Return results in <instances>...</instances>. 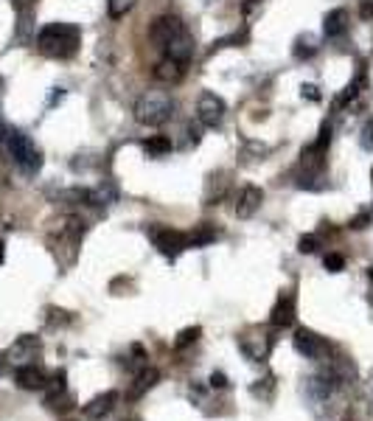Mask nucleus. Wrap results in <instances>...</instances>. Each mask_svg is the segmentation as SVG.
Instances as JSON below:
<instances>
[{"mask_svg": "<svg viewBox=\"0 0 373 421\" xmlns=\"http://www.w3.org/2000/svg\"><path fill=\"white\" fill-rule=\"evenodd\" d=\"M79 45H82V28L73 23H48L37 34V48L53 59L73 56L79 51Z\"/></svg>", "mask_w": 373, "mask_h": 421, "instance_id": "1", "label": "nucleus"}, {"mask_svg": "<svg viewBox=\"0 0 373 421\" xmlns=\"http://www.w3.org/2000/svg\"><path fill=\"white\" fill-rule=\"evenodd\" d=\"M132 115L143 126H160V124H166L174 115V101L166 93H143L135 101Z\"/></svg>", "mask_w": 373, "mask_h": 421, "instance_id": "2", "label": "nucleus"}, {"mask_svg": "<svg viewBox=\"0 0 373 421\" xmlns=\"http://www.w3.org/2000/svg\"><path fill=\"white\" fill-rule=\"evenodd\" d=\"M329 144H331V124H323L317 140H312V144L304 147V152H301V166H304V172H306L304 177H323Z\"/></svg>", "mask_w": 373, "mask_h": 421, "instance_id": "3", "label": "nucleus"}, {"mask_svg": "<svg viewBox=\"0 0 373 421\" xmlns=\"http://www.w3.org/2000/svg\"><path fill=\"white\" fill-rule=\"evenodd\" d=\"M6 140H9V152H12V158H15V163L20 166L23 174H37V172L42 169V158H40V152H37V147L31 144L28 135H23V132H9Z\"/></svg>", "mask_w": 373, "mask_h": 421, "instance_id": "4", "label": "nucleus"}, {"mask_svg": "<svg viewBox=\"0 0 373 421\" xmlns=\"http://www.w3.org/2000/svg\"><path fill=\"white\" fill-rule=\"evenodd\" d=\"M292 342H295L297 354L306 357V360H323L329 354V342L320 334H315L312 329H297L295 337H292Z\"/></svg>", "mask_w": 373, "mask_h": 421, "instance_id": "5", "label": "nucleus"}, {"mask_svg": "<svg viewBox=\"0 0 373 421\" xmlns=\"http://www.w3.org/2000/svg\"><path fill=\"white\" fill-rule=\"evenodd\" d=\"M40 351H42V342H40V337H34V334H23V337H17L15 342H12V348L6 351V360L12 363V365H34V360L40 357Z\"/></svg>", "mask_w": 373, "mask_h": 421, "instance_id": "6", "label": "nucleus"}, {"mask_svg": "<svg viewBox=\"0 0 373 421\" xmlns=\"http://www.w3.org/2000/svg\"><path fill=\"white\" fill-rule=\"evenodd\" d=\"M149 239H152L155 247H158L163 256H169V258H174V256H180L183 250H188L185 233L172 231V228H149Z\"/></svg>", "mask_w": 373, "mask_h": 421, "instance_id": "7", "label": "nucleus"}, {"mask_svg": "<svg viewBox=\"0 0 373 421\" xmlns=\"http://www.w3.org/2000/svg\"><path fill=\"white\" fill-rule=\"evenodd\" d=\"M225 113H228V107H225V101H222L216 93H202L199 96V101H197V118H199V124L202 126H219L222 121H225Z\"/></svg>", "mask_w": 373, "mask_h": 421, "instance_id": "8", "label": "nucleus"}, {"mask_svg": "<svg viewBox=\"0 0 373 421\" xmlns=\"http://www.w3.org/2000/svg\"><path fill=\"white\" fill-rule=\"evenodd\" d=\"M180 31H185L183 23L174 15H163V17H158L152 26H149V40H152L155 45H160V48H166Z\"/></svg>", "mask_w": 373, "mask_h": 421, "instance_id": "9", "label": "nucleus"}, {"mask_svg": "<svg viewBox=\"0 0 373 421\" xmlns=\"http://www.w3.org/2000/svg\"><path fill=\"white\" fill-rule=\"evenodd\" d=\"M239 348L244 351V354H247L253 363H261V360H267L270 348H272V337H270V334H261V331H250V334L239 337Z\"/></svg>", "mask_w": 373, "mask_h": 421, "instance_id": "10", "label": "nucleus"}, {"mask_svg": "<svg viewBox=\"0 0 373 421\" xmlns=\"http://www.w3.org/2000/svg\"><path fill=\"white\" fill-rule=\"evenodd\" d=\"M261 202H264V191L258 185H244L239 191V197H236V217L239 220H250L261 208Z\"/></svg>", "mask_w": 373, "mask_h": 421, "instance_id": "11", "label": "nucleus"}, {"mask_svg": "<svg viewBox=\"0 0 373 421\" xmlns=\"http://www.w3.org/2000/svg\"><path fill=\"white\" fill-rule=\"evenodd\" d=\"M270 323L275 329H286V326L295 323V292L286 290V292L278 295V301L272 306V315H270Z\"/></svg>", "mask_w": 373, "mask_h": 421, "instance_id": "12", "label": "nucleus"}, {"mask_svg": "<svg viewBox=\"0 0 373 421\" xmlns=\"http://www.w3.org/2000/svg\"><path fill=\"white\" fill-rule=\"evenodd\" d=\"M15 382L23 390H42V388H48V374L37 363L34 365H20L17 374H15Z\"/></svg>", "mask_w": 373, "mask_h": 421, "instance_id": "13", "label": "nucleus"}, {"mask_svg": "<svg viewBox=\"0 0 373 421\" xmlns=\"http://www.w3.org/2000/svg\"><path fill=\"white\" fill-rule=\"evenodd\" d=\"M166 56H172V59H177V62L188 65L191 56H194V37H191L188 31H180V34L166 45Z\"/></svg>", "mask_w": 373, "mask_h": 421, "instance_id": "14", "label": "nucleus"}, {"mask_svg": "<svg viewBox=\"0 0 373 421\" xmlns=\"http://www.w3.org/2000/svg\"><path fill=\"white\" fill-rule=\"evenodd\" d=\"M115 404H118V390L99 393L96 399H90V402L85 404V415H88V418H104L107 413H113Z\"/></svg>", "mask_w": 373, "mask_h": 421, "instance_id": "15", "label": "nucleus"}, {"mask_svg": "<svg viewBox=\"0 0 373 421\" xmlns=\"http://www.w3.org/2000/svg\"><path fill=\"white\" fill-rule=\"evenodd\" d=\"M183 74H185V65L177 62V59H172V56H166V59L158 62V67H155V79H158V82H166V85L180 82Z\"/></svg>", "mask_w": 373, "mask_h": 421, "instance_id": "16", "label": "nucleus"}, {"mask_svg": "<svg viewBox=\"0 0 373 421\" xmlns=\"http://www.w3.org/2000/svg\"><path fill=\"white\" fill-rule=\"evenodd\" d=\"M158 379H160V374H158V368H143L138 377H135V382L129 385V390H126V399H140L149 388H155L158 385Z\"/></svg>", "mask_w": 373, "mask_h": 421, "instance_id": "17", "label": "nucleus"}, {"mask_svg": "<svg viewBox=\"0 0 373 421\" xmlns=\"http://www.w3.org/2000/svg\"><path fill=\"white\" fill-rule=\"evenodd\" d=\"M345 31H348V12H345V9L329 12L326 20H323V34H326L329 40H337V37H342Z\"/></svg>", "mask_w": 373, "mask_h": 421, "instance_id": "18", "label": "nucleus"}, {"mask_svg": "<svg viewBox=\"0 0 373 421\" xmlns=\"http://www.w3.org/2000/svg\"><path fill=\"white\" fill-rule=\"evenodd\" d=\"M172 149H174V144H172V138H166V135H152L149 140H143V152L149 158H163Z\"/></svg>", "mask_w": 373, "mask_h": 421, "instance_id": "19", "label": "nucleus"}, {"mask_svg": "<svg viewBox=\"0 0 373 421\" xmlns=\"http://www.w3.org/2000/svg\"><path fill=\"white\" fill-rule=\"evenodd\" d=\"M185 239H188V247H205V245H210V242L216 239V231H213L208 222H202V225H197L191 233H185Z\"/></svg>", "mask_w": 373, "mask_h": 421, "instance_id": "20", "label": "nucleus"}, {"mask_svg": "<svg viewBox=\"0 0 373 421\" xmlns=\"http://www.w3.org/2000/svg\"><path fill=\"white\" fill-rule=\"evenodd\" d=\"M362 88H365V74H359V76H356V79H354V82H351V85H348L337 99H334V107H345L348 101H354V99L362 93Z\"/></svg>", "mask_w": 373, "mask_h": 421, "instance_id": "21", "label": "nucleus"}, {"mask_svg": "<svg viewBox=\"0 0 373 421\" xmlns=\"http://www.w3.org/2000/svg\"><path fill=\"white\" fill-rule=\"evenodd\" d=\"M315 53H317V40L312 34L297 37V42H295V56L297 59H312Z\"/></svg>", "mask_w": 373, "mask_h": 421, "instance_id": "22", "label": "nucleus"}, {"mask_svg": "<svg viewBox=\"0 0 373 421\" xmlns=\"http://www.w3.org/2000/svg\"><path fill=\"white\" fill-rule=\"evenodd\" d=\"M45 404L51 410H70L73 407V396L67 390H56V393H48L45 396Z\"/></svg>", "mask_w": 373, "mask_h": 421, "instance_id": "23", "label": "nucleus"}, {"mask_svg": "<svg viewBox=\"0 0 373 421\" xmlns=\"http://www.w3.org/2000/svg\"><path fill=\"white\" fill-rule=\"evenodd\" d=\"M199 334H202V329H199V326H188V329H183V331L177 334V340H174V348H177V351L188 348L191 342H197V340H199Z\"/></svg>", "mask_w": 373, "mask_h": 421, "instance_id": "24", "label": "nucleus"}, {"mask_svg": "<svg viewBox=\"0 0 373 421\" xmlns=\"http://www.w3.org/2000/svg\"><path fill=\"white\" fill-rule=\"evenodd\" d=\"M132 3H135V0H107V12H110L113 20H121L132 9Z\"/></svg>", "mask_w": 373, "mask_h": 421, "instance_id": "25", "label": "nucleus"}, {"mask_svg": "<svg viewBox=\"0 0 373 421\" xmlns=\"http://www.w3.org/2000/svg\"><path fill=\"white\" fill-rule=\"evenodd\" d=\"M317 247H320V236H315V233H309L297 242V250L301 253H317Z\"/></svg>", "mask_w": 373, "mask_h": 421, "instance_id": "26", "label": "nucleus"}, {"mask_svg": "<svg viewBox=\"0 0 373 421\" xmlns=\"http://www.w3.org/2000/svg\"><path fill=\"white\" fill-rule=\"evenodd\" d=\"M323 264H326V270H329V272H340V270L345 267V258H342L340 253H329V256L323 258Z\"/></svg>", "mask_w": 373, "mask_h": 421, "instance_id": "27", "label": "nucleus"}, {"mask_svg": "<svg viewBox=\"0 0 373 421\" xmlns=\"http://www.w3.org/2000/svg\"><path fill=\"white\" fill-rule=\"evenodd\" d=\"M359 140H362V149L373 152V118H370V121L362 126V138H359Z\"/></svg>", "mask_w": 373, "mask_h": 421, "instance_id": "28", "label": "nucleus"}, {"mask_svg": "<svg viewBox=\"0 0 373 421\" xmlns=\"http://www.w3.org/2000/svg\"><path fill=\"white\" fill-rule=\"evenodd\" d=\"M48 326H65V323H70V317H67V312H62V309H48Z\"/></svg>", "mask_w": 373, "mask_h": 421, "instance_id": "29", "label": "nucleus"}, {"mask_svg": "<svg viewBox=\"0 0 373 421\" xmlns=\"http://www.w3.org/2000/svg\"><path fill=\"white\" fill-rule=\"evenodd\" d=\"M367 222H370V214L365 210V214H359V217H354V220H351V231H365V228H367Z\"/></svg>", "mask_w": 373, "mask_h": 421, "instance_id": "30", "label": "nucleus"}, {"mask_svg": "<svg viewBox=\"0 0 373 421\" xmlns=\"http://www.w3.org/2000/svg\"><path fill=\"white\" fill-rule=\"evenodd\" d=\"M210 388H219V390L228 388V377L222 374V371H213V374H210Z\"/></svg>", "mask_w": 373, "mask_h": 421, "instance_id": "31", "label": "nucleus"}, {"mask_svg": "<svg viewBox=\"0 0 373 421\" xmlns=\"http://www.w3.org/2000/svg\"><path fill=\"white\" fill-rule=\"evenodd\" d=\"M359 17H362V20H373V0H362Z\"/></svg>", "mask_w": 373, "mask_h": 421, "instance_id": "32", "label": "nucleus"}, {"mask_svg": "<svg viewBox=\"0 0 373 421\" xmlns=\"http://www.w3.org/2000/svg\"><path fill=\"white\" fill-rule=\"evenodd\" d=\"M304 99H312V101H320V93L315 85H304Z\"/></svg>", "mask_w": 373, "mask_h": 421, "instance_id": "33", "label": "nucleus"}, {"mask_svg": "<svg viewBox=\"0 0 373 421\" xmlns=\"http://www.w3.org/2000/svg\"><path fill=\"white\" fill-rule=\"evenodd\" d=\"M6 135H9V132H6V124L0 121V140H6Z\"/></svg>", "mask_w": 373, "mask_h": 421, "instance_id": "34", "label": "nucleus"}, {"mask_svg": "<svg viewBox=\"0 0 373 421\" xmlns=\"http://www.w3.org/2000/svg\"><path fill=\"white\" fill-rule=\"evenodd\" d=\"M0 261H3V242H0Z\"/></svg>", "mask_w": 373, "mask_h": 421, "instance_id": "35", "label": "nucleus"}, {"mask_svg": "<svg viewBox=\"0 0 373 421\" xmlns=\"http://www.w3.org/2000/svg\"><path fill=\"white\" fill-rule=\"evenodd\" d=\"M370 180H373V169H370Z\"/></svg>", "mask_w": 373, "mask_h": 421, "instance_id": "36", "label": "nucleus"}, {"mask_svg": "<svg viewBox=\"0 0 373 421\" xmlns=\"http://www.w3.org/2000/svg\"><path fill=\"white\" fill-rule=\"evenodd\" d=\"M0 368H3V360H0Z\"/></svg>", "mask_w": 373, "mask_h": 421, "instance_id": "37", "label": "nucleus"}]
</instances>
